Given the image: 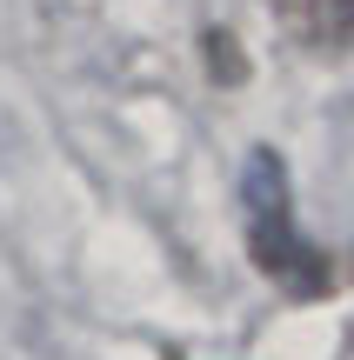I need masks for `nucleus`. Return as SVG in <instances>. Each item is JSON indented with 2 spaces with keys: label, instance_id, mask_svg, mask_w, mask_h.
Segmentation results:
<instances>
[{
  "label": "nucleus",
  "instance_id": "f257e3e1",
  "mask_svg": "<svg viewBox=\"0 0 354 360\" xmlns=\"http://www.w3.org/2000/svg\"><path fill=\"white\" fill-rule=\"evenodd\" d=\"M248 254L281 294L315 300L328 294V260L315 254L301 227H294V200H288V174H281L274 154L248 160Z\"/></svg>",
  "mask_w": 354,
  "mask_h": 360
},
{
  "label": "nucleus",
  "instance_id": "f03ea898",
  "mask_svg": "<svg viewBox=\"0 0 354 360\" xmlns=\"http://www.w3.org/2000/svg\"><path fill=\"white\" fill-rule=\"evenodd\" d=\"M274 13L301 47H354V0H274Z\"/></svg>",
  "mask_w": 354,
  "mask_h": 360
},
{
  "label": "nucleus",
  "instance_id": "7ed1b4c3",
  "mask_svg": "<svg viewBox=\"0 0 354 360\" xmlns=\"http://www.w3.org/2000/svg\"><path fill=\"white\" fill-rule=\"evenodd\" d=\"M167 360H181V354H167Z\"/></svg>",
  "mask_w": 354,
  "mask_h": 360
}]
</instances>
